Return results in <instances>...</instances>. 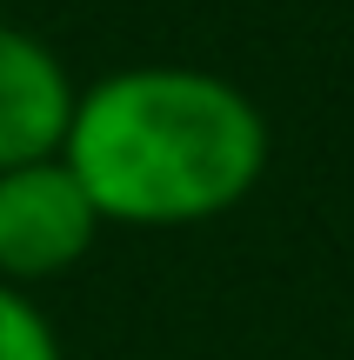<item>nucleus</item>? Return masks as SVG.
Segmentation results:
<instances>
[{
	"mask_svg": "<svg viewBox=\"0 0 354 360\" xmlns=\"http://www.w3.org/2000/svg\"><path fill=\"white\" fill-rule=\"evenodd\" d=\"M80 80L34 27L0 20V174L53 160L67 147Z\"/></svg>",
	"mask_w": 354,
	"mask_h": 360,
	"instance_id": "obj_3",
	"label": "nucleus"
},
{
	"mask_svg": "<svg viewBox=\"0 0 354 360\" xmlns=\"http://www.w3.org/2000/svg\"><path fill=\"white\" fill-rule=\"evenodd\" d=\"M94 240H101V214L61 154L0 174V281L7 287L34 294L40 281L74 274L94 254Z\"/></svg>",
	"mask_w": 354,
	"mask_h": 360,
	"instance_id": "obj_2",
	"label": "nucleus"
},
{
	"mask_svg": "<svg viewBox=\"0 0 354 360\" xmlns=\"http://www.w3.org/2000/svg\"><path fill=\"white\" fill-rule=\"evenodd\" d=\"M0 360H67L47 307L7 281H0Z\"/></svg>",
	"mask_w": 354,
	"mask_h": 360,
	"instance_id": "obj_4",
	"label": "nucleus"
},
{
	"mask_svg": "<svg viewBox=\"0 0 354 360\" xmlns=\"http://www.w3.org/2000/svg\"><path fill=\"white\" fill-rule=\"evenodd\" d=\"M61 160L87 187L101 227H201L261 187L267 114L208 67H114L80 87Z\"/></svg>",
	"mask_w": 354,
	"mask_h": 360,
	"instance_id": "obj_1",
	"label": "nucleus"
}]
</instances>
